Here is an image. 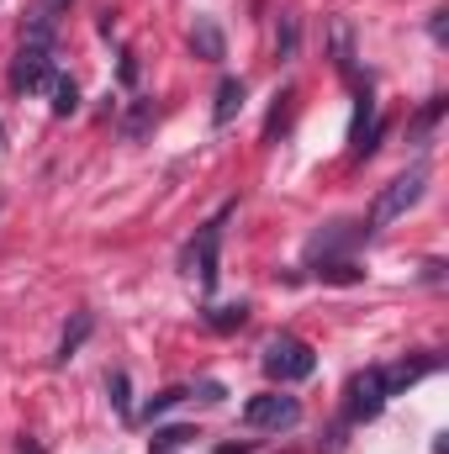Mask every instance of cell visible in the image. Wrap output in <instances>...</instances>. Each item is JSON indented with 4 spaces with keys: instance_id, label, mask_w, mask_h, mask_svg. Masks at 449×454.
I'll return each instance as SVG.
<instances>
[{
    "instance_id": "cell-19",
    "label": "cell",
    "mask_w": 449,
    "mask_h": 454,
    "mask_svg": "<svg viewBox=\"0 0 449 454\" xmlns=\"http://www.w3.org/2000/svg\"><path fill=\"white\" fill-rule=\"evenodd\" d=\"M106 391H112V407H116V412H122V418H132V396H127V375H122V370H112Z\"/></svg>"
},
{
    "instance_id": "cell-5",
    "label": "cell",
    "mask_w": 449,
    "mask_h": 454,
    "mask_svg": "<svg viewBox=\"0 0 449 454\" xmlns=\"http://www.w3.org/2000/svg\"><path fill=\"white\" fill-rule=\"evenodd\" d=\"M243 423H248V428H270V434L296 428V423H302V402H296V396H280V391L248 396V402H243Z\"/></svg>"
},
{
    "instance_id": "cell-25",
    "label": "cell",
    "mask_w": 449,
    "mask_h": 454,
    "mask_svg": "<svg viewBox=\"0 0 449 454\" xmlns=\"http://www.w3.org/2000/svg\"><path fill=\"white\" fill-rule=\"evenodd\" d=\"M64 5H69V0H43V11H64Z\"/></svg>"
},
{
    "instance_id": "cell-23",
    "label": "cell",
    "mask_w": 449,
    "mask_h": 454,
    "mask_svg": "<svg viewBox=\"0 0 449 454\" xmlns=\"http://www.w3.org/2000/svg\"><path fill=\"white\" fill-rule=\"evenodd\" d=\"M122 85H138V59L132 53H122Z\"/></svg>"
},
{
    "instance_id": "cell-18",
    "label": "cell",
    "mask_w": 449,
    "mask_h": 454,
    "mask_svg": "<svg viewBox=\"0 0 449 454\" xmlns=\"http://www.w3.org/2000/svg\"><path fill=\"white\" fill-rule=\"evenodd\" d=\"M148 121H154V101H138V106L127 112V121H122V132H127V137H143Z\"/></svg>"
},
{
    "instance_id": "cell-12",
    "label": "cell",
    "mask_w": 449,
    "mask_h": 454,
    "mask_svg": "<svg viewBox=\"0 0 449 454\" xmlns=\"http://www.w3.org/2000/svg\"><path fill=\"white\" fill-rule=\"evenodd\" d=\"M243 112V80H232L227 74L223 85H217V106H212V127H227L232 116Z\"/></svg>"
},
{
    "instance_id": "cell-2",
    "label": "cell",
    "mask_w": 449,
    "mask_h": 454,
    "mask_svg": "<svg viewBox=\"0 0 449 454\" xmlns=\"http://www.w3.org/2000/svg\"><path fill=\"white\" fill-rule=\"evenodd\" d=\"M312 370H318V354H312V343H307V339L280 333V339L264 343V375H270V380L291 386V380H307Z\"/></svg>"
},
{
    "instance_id": "cell-16",
    "label": "cell",
    "mask_w": 449,
    "mask_h": 454,
    "mask_svg": "<svg viewBox=\"0 0 449 454\" xmlns=\"http://www.w3.org/2000/svg\"><path fill=\"white\" fill-rule=\"evenodd\" d=\"M191 439H196V428H154V454H175Z\"/></svg>"
},
{
    "instance_id": "cell-26",
    "label": "cell",
    "mask_w": 449,
    "mask_h": 454,
    "mask_svg": "<svg viewBox=\"0 0 449 454\" xmlns=\"http://www.w3.org/2000/svg\"><path fill=\"white\" fill-rule=\"evenodd\" d=\"M21 454H43V450H37V444H21Z\"/></svg>"
},
{
    "instance_id": "cell-6",
    "label": "cell",
    "mask_w": 449,
    "mask_h": 454,
    "mask_svg": "<svg viewBox=\"0 0 449 454\" xmlns=\"http://www.w3.org/2000/svg\"><path fill=\"white\" fill-rule=\"evenodd\" d=\"M354 243H365V223H328L307 238L302 254H307V264H328V259H343Z\"/></svg>"
},
{
    "instance_id": "cell-4",
    "label": "cell",
    "mask_w": 449,
    "mask_h": 454,
    "mask_svg": "<svg viewBox=\"0 0 449 454\" xmlns=\"http://www.w3.org/2000/svg\"><path fill=\"white\" fill-rule=\"evenodd\" d=\"M386 402H391V396H386V375L370 364V370H359V375L349 380V391H343V418H349V423H370V418H381Z\"/></svg>"
},
{
    "instance_id": "cell-13",
    "label": "cell",
    "mask_w": 449,
    "mask_h": 454,
    "mask_svg": "<svg viewBox=\"0 0 449 454\" xmlns=\"http://www.w3.org/2000/svg\"><path fill=\"white\" fill-rule=\"evenodd\" d=\"M248 323V301H227V307H207V328L212 333H232Z\"/></svg>"
},
{
    "instance_id": "cell-15",
    "label": "cell",
    "mask_w": 449,
    "mask_h": 454,
    "mask_svg": "<svg viewBox=\"0 0 449 454\" xmlns=\"http://www.w3.org/2000/svg\"><path fill=\"white\" fill-rule=\"evenodd\" d=\"M48 106H53V116H69V112H80V85L69 80V74H53V85H48Z\"/></svg>"
},
{
    "instance_id": "cell-24",
    "label": "cell",
    "mask_w": 449,
    "mask_h": 454,
    "mask_svg": "<svg viewBox=\"0 0 449 454\" xmlns=\"http://www.w3.org/2000/svg\"><path fill=\"white\" fill-rule=\"evenodd\" d=\"M423 280L439 286V280H445V259H429V264H423Z\"/></svg>"
},
{
    "instance_id": "cell-20",
    "label": "cell",
    "mask_w": 449,
    "mask_h": 454,
    "mask_svg": "<svg viewBox=\"0 0 449 454\" xmlns=\"http://www.w3.org/2000/svg\"><path fill=\"white\" fill-rule=\"evenodd\" d=\"M318 275H323V280H334V286H354V280H359V275H365V270H354V264H349V259H338V264H323V270H318Z\"/></svg>"
},
{
    "instance_id": "cell-10",
    "label": "cell",
    "mask_w": 449,
    "mask_h": 454,
    "mask_svg": "<svg viewBox=\"0 0 449 454\" xmlns=\"http://www.w3.org/2000/svg\"><path fill=\"white\" fill-rule=\"evenodd\" d=\"M191 48L207 59V64H223L227 59V37H223V27L212 21V16H196V27H191Z\"/></svg>"
},
{
    "instance_id": "cell-11",
    "label": "cell",
    "mask_w": 449,
    "mask_h": 454,
    "mask_svg": "<svg viewBox=\"0 0 449 454\" xmlns=\"http://www.w3.org/2000/svg\"><path fill=\"white\" fill-rule=\"evenodd\" d=\"M91 333H96V312H85V307H80V312H75V323L64 328V339H59V354H53V359H59V364H69Z\"/></svg>"
},
{
    "instance_id": "cell-7",
    "label": "cell",
    "mask_w": 449,
    "mask_h": 454,
    "mask_svg": "<svg viewBox=\"0 0 449 454\" xmlns=\"http://www.w3.org/2000/svg\"><path fill=\"white\" fill-rule=\"evenodd\" d=\"M53 48H37V43H21L16 64H11V90H48L53 85Z\"/></svg>"
},
{
    "instance_id": "cell-17",
    "label": "cell",
    "mask_w": 449,
    "mask_h": 454,
    "mask_svg": "<svg viewBox=\"0 0 449 454\" xmlns=\"http://www.w3.org/2000/svg\"><path fill=\"white\" fill-rule=\"evenodd\" d=\"M185 396H191V391H185V386H169V391H159V396H148V407H143V418H148V423H154V418H159V412H169V407H180V402H185Z\"/></svg>"
},
{
    "instance_id": "cell-22",
    "label": "cell",
    "mask_w": 449,
    "mask_h": 454,
    "mask_svg": "<svg viewBox=\"0 0 449 454\" xmlns=\"http://www.w3.org/2000/svg\"><path fill=\"white\" fill-rule=\"evenodd\" d=\"M449 11H434L429 16V32H434V43H449V21H445Z\"/></svg>"
},
{
    "instance_id": "cell-1",
    "label": "cell",
    "mask_w": 449,
    "mask_h": 454,
    "mask_svg": "<svg viewBox=\"0 0 449 454\" xmlns=\"http://www.w3.org/2000/svg\"><path fill=\"white\" fill-rule=\"evenodd\" d=\"M423 185H429V169L418 164V169H407V175H397L381 196H375V207H370V223L365 232H381V227H391L397 217H407L413 207H418V196H423Z\"/></svg>"
},
{
    "instance_id": "cell-9",
    "label": "cell",
    "mask_w": 449,
    "mask_h": 454,
    "mask_svg": "<svg viewBox=\"0 0 449 454\" xmlns=\"http://www.w3.org/2000/svg\"><path fill=\"white\" fill-rule=\"evenodd\" d=\"M349 143H354V153H375V143H381L375 96H370V90H359V106H354V121H349Z\"/></svg>"
},
{
    "instance_id": "cell-14",
    "label": "cell",
    "mask_w": 449,
    "mask_h": 454,
    "mask_svg": "<svg viewBox=\"0 0 449 454\" xmlns=\"http://www.w3.org/2000/svg\"><path fill=\"white\" fill-rule=\"evenodd\" d=\"M328 32H334V64H338V74H354V27L338 16Z\"/></svg>"
},
{
    "instance_id": "cell-21",
    "label": "cell",
    "mask_w": 449,
    "mask_h": 454,
    "mask_svg": "<svg viewBox=\"0 0 449 454\" xmlns=\"http://www.w3.org/2000/svg\"><path fill=\"white\" fill-rule=\"evenodd\" d=\"M275 48H280V59H291V53H296V16H280V32H275Z\"/></svg>"
},
{
    "instance_id": "cell-3",
    "label": "cell",
    "mask_w": 449,
    "mask_h": 454,
    "mask_svg": "<svg viewBox=\"0 0 449 454\" xmlns=\"http://www.w3.org/2000/svg\"><path fill=\"white\" fill-rule=\"evenodd\" d=\"M223 223L227 212H217L207 227H196V238L185 243V254H180V264H185V275H196L201 280V291H212L217 286V254H223Z\"/></svg>"
},
{
    "instance_id": "cell-8",
    "label": "cell",
    "mask_w": 449,
    "mask_h": 454,
    "mask_svg": "<svg viewBox=\"0 0 449 454\" xmlns=\"http://www.w3.org/2000/svg\"><path fill=\"white\" fill-rule=\"evenodd\" d=\"M439 364H445L439 354H418V359H402V364L381 370V375H386V396H402L407 386H418V380H423V375H434Z\"/></svg>"
}]
</instances>
